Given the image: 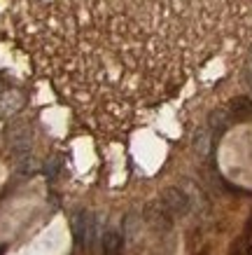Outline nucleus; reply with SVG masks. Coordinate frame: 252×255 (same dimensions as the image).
I'll list each match as a JSON object with an SVG mask.
<instances>
[{
    "instance_id": "obj_1",
    "label": "nucleus",
    "mask_w": 252,
    "mask_h": 255,
    "mask_svg": "<svg viewBox=\"0 0 252 255\" xmlns=\"http://www.w3.org/2000/svg\"><path fill=\"white\" fill-rule=\"evenodd\" d=\"M70 230H73V237L80 246L84 248H93L98 244L100 239V225H98V218L86 213V211H80L75 216L70 218Z\"/></svg>"
},
{
    "instance_id": "obj_2",
    "label": "nucleus",
    "mask_w": 252,
    "mask_h": 255,
    "mask_svg": "<svg viewBox=\"0 0 252 255\" xmlns=\"http://www.w3.org/2000/svg\"><path fill=\"white\" fill-rule=\"evenodd\" d=\"M7 147L12 150L14 159L19 157H26V155H33V136H31V129L26 124L16 122L12 124L7 129Z\"/></svg>"
},
{
    "instance_id": "obj_3",
    "label": "nucleus",
    "mask_w": 252,
    "mask_h": 255,
    "mask_svg": "<svg viewBox=\"0 0 252 255\" xmlns=\"http://www.w3.org/2000/svg\"><path fill=\"white\" fill-rule=\"evenodd\" d=\"M161 204L166 206L170 216H187L194 209V197L189 192H184L182 187H170V190H166Z\"/></svg>"
},
{
    "instance_id": "obj_4",
    "label": "nucleus",
    "mask_w": 252,
    "mask_h": 255,
    "mask_svg": "<svg viewBox=\"0 0 252 255\" xmlns=\"http://www.w3.org/2000/svg\"><path fill=\"white\" fill-rule=\"evenodd\" d=\"M100 244H103V253L105 255H122L124 248V239L119 232H103L100 234Z\"/></svg>"
},
{
    "instance_id": "obj_5",
    "label": "nucleus",
    "mask_w": 252,
    "mask_h": 255,
    "mask_svg": "<svg viewBox=\"0 0 252 255\" xmlns=\"http://www.w3.org/2000/svg\"><path fill=\"white\" fill-rule=\"evenodd\" d=\"M124 230H126V234H129L131 239L138 234V230H140V223H138L136 216H129L126 220H124Z\"/></svg>"
}]
</instances>
